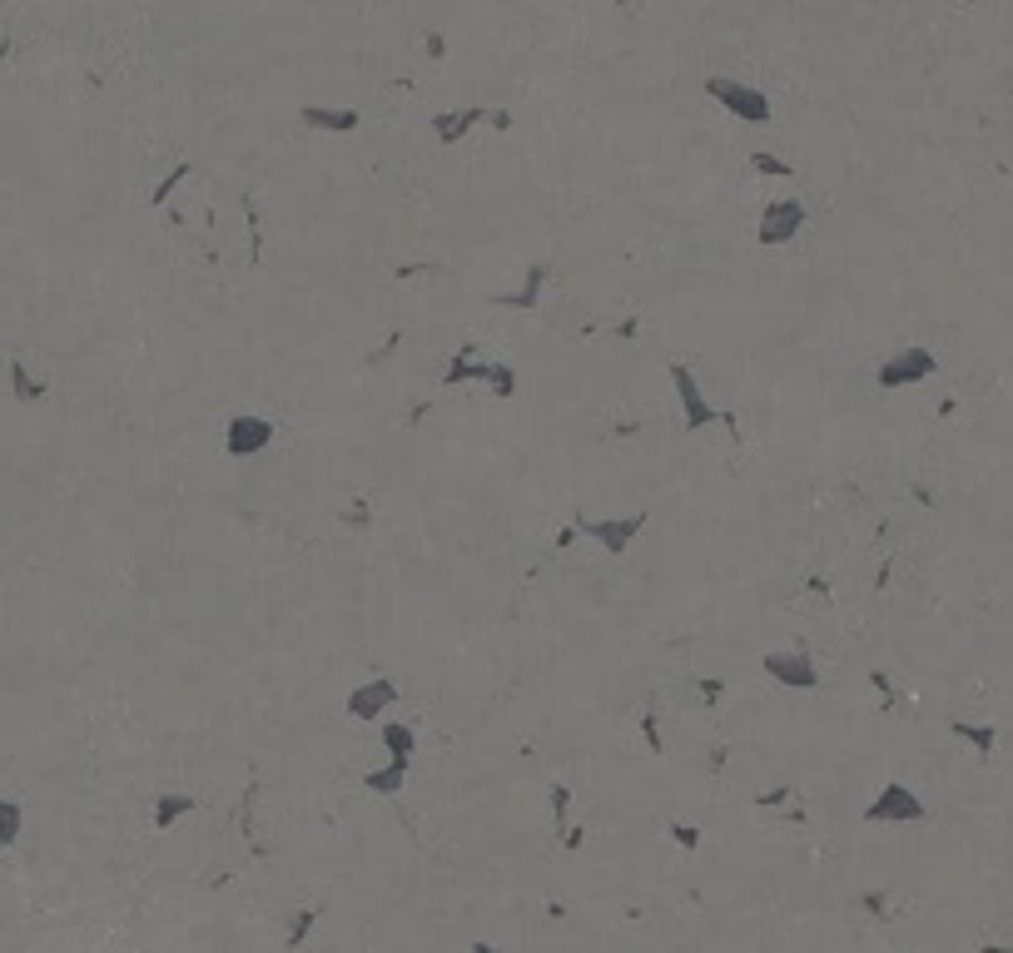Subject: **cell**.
I'll return each instance as SVG.
<instances>
[{
  "instance_id": "6da1fadb",
  "label": "cell",
  "mask_w": 1013,
  "mask_h": 953,
  "mask_svg": "<svg viewBox=\"0 0 1013 953\" xmlns=\"http://www.w3.org/2000/svg\"><path fill=\"white\" fill-rule=\"evenodd\" d=\"M711 90L721 95V100L730 105V110H735V115H750V125H765V120H770V105H765V100H760L755 90H735V85H721V80H716Z\"/></svg>"
},
{
  "instance_id": "7a4b0ae2",
  "label": "cell",
  "mask_w": 1013,
  "mask_h": 953,
  "mask_svg": "<svg viewBox=\"0 0 1013 953\" xmlns=\"http://www.w3.org/2000/svg\"><path fill=\"white\" fill-rule=\"evenodd\" d=\"M303 120L308 125H328V130H353L358 125L353 110H303Z\"/></svg>"
}]
</instances>
